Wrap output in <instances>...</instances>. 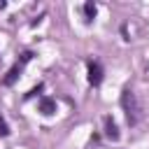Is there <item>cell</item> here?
<instances>
[{
	"label": "cell",
	"mask_w": 149,
	"mask_h": 149,
	"mask_svg": "<svg viewBox=\"0 0 149 149\" xmlns=\"http://www.w3.org/2000/svg\"><path fill=\"white\" fill-rule=\"evenodd\" d=\"M0 135L2 137H7L9 135V126H7V121H5V116L0 114Z\"/></svg>",
	"instance_id": "7"
},
{
	"label": "cell",
	"mask_w": 149,
	"mask_h": 149,
	"mask_svg": "<svg viewBox=\"0 0 149 149\" xmlns=\"http://www.w3.org/2000/svg\"><path fill=\"white\" fill-rule=\"evenodd\" d=\"M121 107H123V112H126V121H128L130 126H135V123L140 121V116H142V107H140V102H137V95H135L130 88H123V93H121Z\"/></svg>",
	"instance_id": "1"
},
{
	"label": "cell",
	"mask_w": 149,
	"mask_h": 149,
	"mask_svg": "<svg viewBox=\"0 0 149 149\" xmlns=\"http://www.w3.org/2000/svg\"><path fill=\"white\" fill-rule=\"evenodd\" d=\"M33 56H35L33 51H23V54H21V58H19V61H16V63H14L12 68H9V72L5 74L2 84H5V86H14V81L19 79V74H21V70H23V65H26V63H28V61H30Z\"/></svg>",
	"instance_id": "2"
},
{
	"label": "cell",
	"mask_w": 149,
	"mask_h": 149,
	"mask_svg": "<svg viewBox=\"0 0 149 149\" xmlns=\"http://www.w3.org/2000/svg\"><path fill=\"white\" fill-rule=\"evenodd\" d=\"M42 88H44V84H37V86H35V88H30V91H28V93H26V100H30V98H33V95H37V93H40V91H42Z\"/></svg>",
	"instance_id": "8"
},
{
	"label": "cell",
	"mask_w": 149,
	"mask_h": 149,
	"mask_svg": "<svg viewBox=\"0 0 149 149\" xmlns=\"http://www.w3.org/2000/svg\"><path fill=\"white\" fill-rule=\"evenodd\" d=\"M86 70H88V84H91V86H100L102 74H105L100 61H88V63H86Z\"/></svg>",
	"instance_id": "3"
},
{
	"label": "cell",
	"mask_w": 149,
	"mask_h": 149,
	"mask_svg": "<svg viewBox=\"0 0 149 149\" xmlns=\"http://www.w3.org/2000/svg\"><path fill=\"white\" fill-rule=\"evenodd\" d=\"M5 7H7V2H5V0H0V9H5Z\"/></svg>",
	"instance_id": "9"
},
{
	"label": "cell",
	"mask_w": 149,
	"mask_h": 149,
	"mask_svg": "<svg viewBox=\"0 0 149 149\" xmlns=\"http://www.w3.org/2000/svg\"><path fill=\"white\" fill-rule=\"evenodd\" d=\"M37 112H40V114H44V116L56 114V100H54V98H49V95H42V98H40V105H37Z\"/></svg>",
	"instance_id": "4"
},
{
	"label": "cell",
	"mask_w": 149,
	"mask_h": 149,
	"mask_svg": "<svg viewBox=\"0 0 149 149\" xmlns=\"http://www.w3.org/2000/svg\"><path fill=\"white\" fill-rule=\"evenodd\" d=\"M84 14H86V21H93V19H95V14H98L95 2H86V5H84Z\"/></svg>",
	"instance_id": "6"
},
{
	"label": "cell",
	"mask_w": 149,
	"mask_h": 149,
	"mask_svg": "<svg viewBox=\"0 0 149 149\" xmlns=\"http://www.w3.org/2000/svg\"><path fill=\"white\" fill-rule=\"evenodd\" d=\"M102 121H105V135H107L112 142H116V140H119V128H116V121H114L112 116H105Z\"/></svg>",
	"instance_id": "5"
}]
</instances>
